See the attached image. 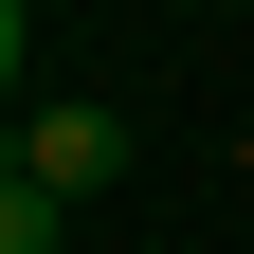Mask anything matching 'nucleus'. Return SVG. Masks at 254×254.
Here are the masks:
<instances>
[{
  "label": "nucleus",
  "instance_id": "f257e3e1",
  "mask_svg": "<svg viewBox=\"0 0 254 254\" xmlns=\"http://www.w3.org/2000/svg\"><path fill=\"white\" fill-rule=\"evenodd\" d=\"M18 182L109 200V182H127V109H109V91H37V109H18Z\"/></svg>",
  "mask_w": 254,
  "mask_h": 254
},
{
  "label": "nucleus",
  "instance_id": "f03ea898",
  "mask_svg": "<svg viewBox=\"0 0 254 254\" xmlns=\"http://www.w3.org/2000/svg\"><path fill=\"white\" fill-rule=\"evenodd\" d=\"M55 218H73L55 182H18V164H0V254H55Z\"/></svg>",
  "mask_w": 254,
  "mask_h": 254
}]
</instances>
